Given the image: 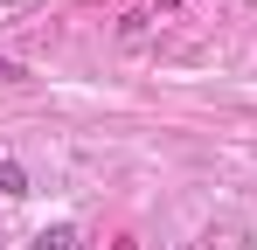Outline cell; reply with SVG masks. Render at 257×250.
Returning a JSON list of instances; mask_svg holds the SVG:
<instances>
[{
	"label": "cell",
	"instance_id": "cell-3",
	"mask_svg": "<svg viewBox=\"0 0 257 250\" xmlns=\"http://www.w3.org/2000/svg\"><path fill=\"white\" fill-rule=\"evenodd\" d=\"M118 42H146V14H125L118 21Z\"/></svg>",
	"mask_w": 257,
	"mask_h": 250
},
{
	"label": "cell",
	"instance_id": "cell-2",
	"mask_svg": "<svg viewBox=\"0 0 257 250\" xmlns=\"http://www.w3.org/2000/svg\"><path fill=\"white\" fill-rule=\"evenodd\" d=\"M0 195H28V174H21L14 160H0Z\"/></svg>",
	"mask_w": 257,
	"mask_h": 250
},
{
	"label": "cell",
	"instance_id": "cell-1",
	"mask_svg": "<svg viewBox=\"0 0 257 250\" xmlns=\"http://www.w3.org/2000/svg\"><path fill=\"white\" fill-rule=\"evenodd\" d=\"M28 250H77V229H70V222H49V229H35Z\"/></svg>",
	"mask_w": 257,
	"mask_h": 250
},
{
	"label": "cell",
	"instance_id": "cell-4",
	"mask_svg": "<svg viewBox=\"0 0 257 250\" xmlns=\"http://www.w3.org/2000/svg\"><path fill=\"white\" fill-rule=\"evenodd\" d=\"M28 77V70H21V63H7V56H0V83H21Z\"/></svg>",
	"mask_w": 257,
	"mask_h": 250
},
{
	"label": "cell",
	"instance_id": "cell-5",
	"mask_svg": "<svg viewBox=\"0 0 257 250\" xmlns=\"http://www.w3.org/2000/svg\"><path fill=\"white\" fill-rule=\"evenodd\" d=\"M181 250H202V243H181Z\"/></svg>",
	"mask_w": 257,
	"mask_h": 250
}]
</instances>
